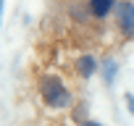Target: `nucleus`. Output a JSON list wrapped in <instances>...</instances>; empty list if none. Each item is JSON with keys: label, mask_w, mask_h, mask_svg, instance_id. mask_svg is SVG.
Listing matches in <instances>:
<instances>
[{"label": "nucleus", "mask_w": 134, "mask_h": 126, "mask_svg": "<svg viewBox=\"0 0 134 126\" xmlns=\"http://www.w3.org/2000/svg\"><path fill=\"white\" fill-rule=\"evenodd\" d=\"M0 16H3V0H0Z\"/></svg>", "instance_id": "nucleus-8"}, {"label": "nucleus", "mask_w": 134, "mask_h": 126, "mask_svg": "<svg viewBox=\"0 0 134 126\" xmlns=\"http://www.w3.org/2000/svg\"><path fill=\"white\" fill-rule=\"evenodd\" d=\"M74 68H76V74H79L82 79H90V76L100 68V63H97V58H95L92 53H84V55H79V58H76Z\"/></svg>", "instance_id": "nucleus-3"}, {"label": "nucleus", "mask_w": 134, "mask_h": 126, "mask_svg": "<svg viewBox=\"0 0 134 126\" xmlns=\"http://www.w3.org/2000/svg\"><path fill=\"white\" fill-rule=\"evenodd\" d=\"M116 5V0H87V11L95 16V19H105Z\"/></svg>", "instance_id": "nucleus-4"}, {"label": "nucleus", "mask_w": 134, "mask_h": 126, "mask_svg": "<svg viewBox=\"0 0 134 126\" xmlns=\"http://www.w3.org/2000/svg\"><path fill=\"white\" fill-rule=\"evenodd\" d=\"M79 126H103V123H97V121H82Z\"/></svg>", "instance_id": "nucleus-7"}, {"label": "nucleus", "mask_w": 134, "mask_h": 126, "mask_svg": "<svg viewBox=\"0 0 134 126\" xmlns=\"http://www.w3.org/2000/svg\"><path fill=\"white\" fill-rule=\"evenodd\" d=\"M116 71H118V66H116V60H113V58H108V60L103 63V76H105V82H108V84L113 82Z\"/></svg>", "instance_id": "nucleus-5"}, {"label": "nucleus", "mask_w": 134, "mask_h": 126, "mask_svg": "<svg viewBox=\"0 0 134 126\" xmlns=\"http://www.w3.org/2000/svg\"><path fill=\"white\" fill-rule=\"evenodd\" d=\"M126 105H129V113L134 116V95L131 92H126Z\"/></svg>", "instance_id": "nucleus-6"}, {"label": "nucleus", "mask_w": 134, "mask_h": 126, "mask_svg": "<svg viewBox=\"0 0 134 126\" xmlns=\"http://www.w3.org/2000/svg\"><path fill=\"white\" fill-rule=\"evenodd\" d=\"M113 11H116V26H118L121 37L131 39L134 37V3H129V0H121L118 3L116 0Z\"/></svg>", "instance_id": "nucleus-2"}, {"label": "nucleus", "mask_w": 134, "mask_h": 126, "mask_svg": "<svg viewBox=\"0 0 134 126\" xmlns=\"http://www.w3.org/2000/svg\"><path fill=\"white\" fill-rule=\"evenodd\" d=\"M40 97L50 110H66V108H74V95L71 89L63 84L60 76H42L40 79Z\"/></svg>", "instance_id": "nucleus-1"}]
</instances>
